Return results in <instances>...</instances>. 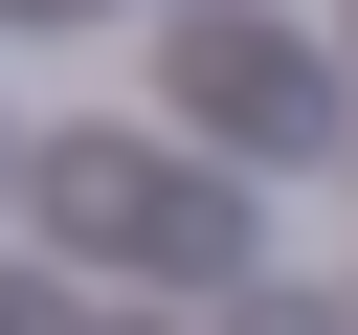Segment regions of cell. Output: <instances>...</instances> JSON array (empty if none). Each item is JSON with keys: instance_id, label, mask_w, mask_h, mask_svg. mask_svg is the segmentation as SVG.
<instances>
[{"instance_id": "cell-1", "label": "cell", "mask_w": 358, "mask_h": 335, "mask_svg": "<svg viewBox=\"0 0 358 335\" xmlns=\"http://www.w3.org/2000/svg\"><path fill=\"white\" fill-rule=\"evenodd\" d=\"M45 179V223L67 246H134V268H246V201L201 179V156H157V134H67V156H22Z\"/></svg>"}, {"instance_id": "cell-2", "label": "cell", "mask_w": 358, "mask_h": 335, "mask_svg": "<svg viewBox=\"0 0 358 335\" xmlns=\"http://www.w3.org/2000/svg\"><path fill=\"white\" fill-rule=\"evenodd\" d=\"M157 89H179L201 134H246V156H313V134H336V67H313L291 22H246V0H224V22H179V45H157Z\"/></svg>"}, {"instance_id": "cell-3", "label": "cell", "mask_w": 358, "mask_h": 335, "mask_svg": "<svg viewBox=\"0 0 358 335\" xmlns=\"http://www.w3.org/2000/svg\"><path fill=\"white\" fill-rule=\"evenodd\" d=\"M224 335H336V313H313V290H246V313H224Z\"/></svg>"}, {"instance_id": "cell-4", "label": "cell", "mask_w": 358, "mask_h": 335, "mask_svg": "<svg viewBox=\"0 0 358 335\" xmlns=\"http://www.w3.org/2000/svg\"><path fill=\"white\" fill-rule=\"evenodd\" d=\"M0 22H112V0H0Z\"/></svg>"}, {"instance_id": "cell-5", "label": "cell", "mask_w": 358, "mask_h": 335, "mask_svg": "<svg viewBox=\"0 0 358 335\" xmlns=\"http://www.w3.org/2000/svg\"><path fill=\"white\" fill-rule=\"evenodd\" d=\"M0 335H45V290H0Z\"/></svg>"}, {"instance_id": "cell-6", "label": "cell", "mask_w": 358, "mask_h": 335, "mask_svg": "<svg viewBox=\"0 0 358 335\" xmlns=\"http://www.w3.org/2000/svg\"><path fill=\"white\" fill-rule=\"evenodd\" d=\"M0 201H22V134H0Z\"/></svg>"}]
</instances>
